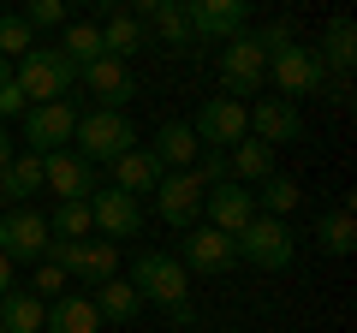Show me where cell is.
<instances>
[{
  "label": "cell",
  "mask_w": 357,
  "mask_h": 333,
  "mask_svg": "<svg viewBox=\"0 0 357 333\" xmlns=\"http://www.w3.org/2000/svg\"><path fill=\"white\" fill-rule=\"evenodd\" d=\"M256 42L268 48V72H274V90H280V102H292V107H298V95H321L328 72H321L316 48L292 42V30H286V24L256 30Z\"/></svg>",
  "instance_id": "6da1fadb"
},
{
  "label": "cell",
  "mask_w": 357,
  "mask_h": 333,
  "mask_svg": "<svg viewBox=\"0 0 357 333\" xmlns=\"http://www.w3.org/2000/svg\"><path fill=\"white\" fill-rule=\"evenodd\" d=\"M131 286H137L143 304H161L178 327H191V321H197V309H191V274L178 268V256H167V250H143V256L131 262Z\"/></svg>",
  "instance_id": "7a4b0ae2"
},
{
  "label": "cell",
  "mask_w": 357,
  "mask_h": 333,
  "mask_svg": "<svg viewBox=\"0 0 357 333\" xmlns=\"http://www.w3.org/2000/svg\"><path fill=\"white\" fill-rule=\"evenodd\" d=\"M42 262H54L66 280H77V286L96 292L102 280H114V274H119V244H107V238H54Z\"/></svg>",
  "instance_id": "3957f363"
},
{
  "label": "cell",
  "mask_w": 357,
  "mask_h": 333,
  "mask_svg": "<svg viewBox=\"0 0 357 333\" xmlns=\"http://www.w3.org/2000/svg\"><path fill=\"white\" fill-rule=\"evenodd\" d=\"M13 84L24 90L30 107H42V102H66V95H72V84H77V65L66 60L60 48H30L24 60L13 65Z\"/></svg>",
  "instance_id": "277c9868"
},
{
  "label": "cell",
  "mask_w": 357,
  "mask_h": 333,
  "mask_svg": "<svg viewBox=\"0 0 357 333\" xmlns=\"http://www.w3.org/2000/svg\"><path fill=\"white\" fill-rule=\"evenodd\" d=\"M232 250H238V262H250V268L280 274V268H292V256H298V232L286 226V220L256 215L250 226H244L238 238H232Z\"/></svg>",
  "instance_id": "5b68a950"
},
{
  "label": "cell",
  "mask_w": 357,
  "mask_h": 333,
  "mask_svg": "<svg viewBox=\"0 0 357 333\" xmlns=\"http://www.w3.org/2000/svg\"><path fill=\"white\" fill-rule=\"evenodd\" d=\"M262 84H268V48L256 42V30H238L232 42H220V90L232 102H244Z\"/></svg>",
  "instance_id": "8992f818"
},
{
  "label": "cell",
  "mask_w": 357,
  "mask_h": 333,
  "mask_svg": "<svg viewBox=\"0 0 357 333\" xmlns=\"http://www.w3.org/2000/svg\"><path fill=\"white\" fill-rule=\"evenodd\" d=\"M72 143H77V161H119V155L126 149H137V131H131V119L126 114H102V107H96V114H84L77 119V131H72Z\"/></svg>",
  "instance_id": "52a82bcc"
},
{
  "label": "cell",
  "mask_w": 357,
  "mask_h": 333,
  "mask_svg": "<svg viewBox=\"0 0 357 333\" xmlns=\"http://www.w3.org/2000/svg\"><path fill=\"white\" fill-rule=\"evenodd\" d=\"M48 215H36V208H13V215H0V256L6 262H42L48 256Z\"/></svg>",
  "instance_id": "ba28073f"
},
{
  "label": "cell",
  "mask_w": 357,
  "mask_h": 333,
  "mask_svg": "<svg viewBox=\"0 0 357 333\" xmlns=\"http://www.w3.org/2000/svg\"><path fill=\"white\" fill-rule=\"evenodd\" d=\"M203 191H208V185L197 179V166H191V173H161V185H155V215H161L167 226L191 232L197 215H203Z\"/></svg>",
  "instance_id": "9c48e42d"
},
{
  "label": "cell",
  "mask_w": 357,
  "mask_h": 333,
  "mask_svg": "<svg viewBox=\"0 0 357 333\" xmlns=\"http://www.w3.org/2000/svg\"><path fill=\"white\" fill-rule=\"evenodd\" d=\"M191 131H197V143H203V149H220V155H227L232 143L250 137V125H244V102H232V95H208L203 114L191 119Z\"/></svg>",
  "instance_id": "30bf717a"
},
{
  "label": "cell",
  "mask_w": 357,
  "mask_h": 333,
  "mask_svg": "<svg viewBox=\"0 0 357 333\" xmlns=\"http://www.w3.org/2000/svg\"><path fill=\"white\" fill-rule=\"evenodd\" d=\"M77 131V107L72 102H42V107H24V143L30 155H54L66 149Z\"/></svg>",
  "instance_id": "8fae6325"
},
{
  "label": "cell",
  "mask_w": 357,
  "mask_h": 333,
  "mask_svg": "<svg viewBox=\"0 0 357 333\" xmlns=\"http://www.w3.org/2000/svg\"><path fill=\"white\" fill-rule=\"evenodd\" d=\"M77 77H84V90L102 102V114H126V102L137 95V77H131V65H126V60H114V54L89 60Z\"/></svg>",
  "instance_id": "7c38bea8"
},
{
  "label": "cell",
  "mask_w": 357,
  "mask_h": 333,
  "mask_svg": "<svg viewBox=\"0 0 357 333\" xmlns=\"http://www.w3.org/2000/svg\"><path fill=\"white\" fill-rule=\"evenodd\" d=\"M203 226H215V232H227V238H238L244 226L256 220V196L244 191V185H232V179H220V185H208L203 191Z\"/></svg>",
  "instance_id": "4fadbf2b"
},
{
  "label": "cell",
  "mask_w": 357,
  "mask_h": 333,
  "mask_svg": "<svg viewBox=\"0 0 357 333\" xmlns=\"http://www.w3.org/2000/svg\"><path fill=\"white\" fill-rule=\"evenodd\" d=\"M232 262H238V250H232V238L215 232V226H191L178 238V268L185 274H227Z\"/></svg>",
  "instance_id": "5bb4252c"
},
{
  "label": "cell",
  "mask_w": 357,
  "mask_h": 333,
  "mask_svg": "<svg viewBox=\"0 0 357 333\" xmlns=\"http://www.w3.org/2000/svg\"><path fill=\"white\" fill-rule=\"evenodd\" d=\"M244 125H250L256 143H268V149H280V143H298L304 137V119H298L292 102H280V95H262V102L244 107Z\"/></svg>",
  "instance_id": "9a60e30c"
},
{
  "label": "cell",
  "mask_w": 357,
  "mask_h": 333,
  "mask_svg": "<svg viewBox=\"0 0 357 333\" xmlns=\"http://www.w3.org/2000/svg\"><path fill=\"white\" fill-rule=\"evenodd\" d=\"M191 42H232L250 24V6L244 0H191Z\"/></svg>",
  "instance_id": "2e32d148"
},
{
  "label": "cell",
  "mask_w": 357,
  "mask_h": 333,
  "mask_svg": "<svg viewBox=\"0 0 357 333\" xmlns=\"http://www.w3.org/2000/svg\"><path fill=\"white\" fill-rule=\"evenodd\" d=\"M89 220H96V232H102L107 244L137 238V232H143V203L126 196V191H96V196H89Z\"/></svg>",
  "instance_id": "e0dca14e"
},
{
  "label": "cell",
  "mask_w": 357,
  "mask_h": 333,
  "mask_svg": "<svg viewBox=\"0 0 357 333\" xmlns=\"http://www.w3.org/2000/svg\"><path fill=\"white\" fill-rule=\"evenodd\" d=\"M42 191H54L60 203H84V191H96V166L77 161L72 149L42 155Z\"/></svg>",
  "instance_id": "ac0fdd59"
},
{
  "label": "cell",
  "mask_w": 357,
  "mask_h": 333,
  "mask_svg": "<svg viewBox=\"0 0 357 333\" xmlns=\"http://www.w3.org/2000/svg\"><path fill=\"white\" fill-rule=\"evenodd\" d=\"M155 161L161 166H173V173H191L197 166V155H203V143H197V131H191V119H167L161 131H155Z\"/></svg>",
  "instance_id": "d6986e66"
},
{
  "label": "cell",
  "mask_w": 357,
  "mask_h": 333,
  "mask_svg": "<svg viewBox=\"0 0 357 333\" xmlns=\"http://www.w3.org/2000/svg\"><path fill=\"white\" fill-rule=\"evenodd\" d=\"M89 304H96V316H102V327L107 321H114V327H131V321H137V309H143V297H137V286L131 280H102L96 286V292H89Z\"/></svg>",
  "instance_id": "ffe728a7"
},
{
  "label": "cell",
  "mask_w": 357,
  "mask_h": 333,
  "mask_svg": "<svg viewBox=\"0 0 357 333\" xmlns=\"http://www.w3.org/2000/svg\"><path fill=\"white\" fill-rule=\"evenodd\" d=\"M227 173H232V185L256 191L262 179H274V149H268V143H256V137L232 143V149H227Z\"/></svg>",
  "instance_id": "44dd1931"
},
{
  "label": "cell",
  "mask_w": 357,
  "mask_h": 333,
  "mask_svg": "<svg viewBox=\"0 0 357 333\" xmlns=\"http://www.w3.org/2000/svg\"><path fill=\"white\" fill-rule=\"evenodd\" d=\"M161 173H167V166L155 161L149 149H126V155L114 161V191H126V196H143V191H149V196H155Z\"/></svg>",
  "instance_id": "7402d4cb"
},
{
  "label": "cell",
  "mask_w": 357,
  "mask_h": 333,
  "mask_svg": "<svg viewBox=\"0 0 357 333\" xmlns=\"http://www.w3.org/2000/svg\"><path fill=\"white\" fill-rule=\"evenodd\" d=\"M131 18H149L155 36L173 42V48H185V42H191V13H185L178 0H137V6H131Z\"/></svg>",
  "instance_id": "603a6c76"
},
{
  "label": "cell",
  "mask_w": 357,
  "mask_h": 333,
  "mask_svg": "<svg viewBox=\"0 0 357 333\" xmlns=\"http://www.w3.org/2000/svg\"><path fill=\"white\" fill-rule=\"evenodd\" d=\"M42 333H102V316H96V304H89V297L66 292V297H54V304H48Z\"/></svg>",
  "instance_id": "cb8c5ba5"
},
{
  "label": "cell",
  "mask_w": 357,
  "mask_h": 333,
  "mask_svg": "<svg viewBox=\"0 0 357 333\" xmlns=\"http://www.w3.org/2000/svg\"><path fill=\"white\" fill-rule=\"evenodd\" d=\"M316 60H321V72L333 65L340 84H345V72L357 65V24H351V18H333V24L321 30V54H316Z\"/></svg>",
  "instance_id": "d4e9b609"
},
{
  "label": "cell",
  "mask_w": 357,
  "mask_h": 333,
  "mask_svg": "<svg viewBox=\"0 0 357 333\" xmlns=\"http://www.w3.org/2000/svg\"><path fill=\"white\" fill-rule=\"evenodd\" d=\"M42 321H48V304H42L36 292H6L0 297V327L6 333H42Z\"/></svg>",
  "instance_id": "484cf974"
},
{
  "label": "cell",
  "mask_w": 357,
  "mask_h": 333,
  "mask_svg": "<svg viewBox=\"0 0 357 333\" xmlns=\"http://www.w3.org/2000/svg\"><path fill=\"white\" fill-rule=\"evenodd\" d=\"M102 48L114 54V60H126V65H131V54L143 48V18H131V6L107 13V24H102Z\"/></svg>",
  "instance_id": "4316f807"
},
{
  "label": "cell",
  "mask_w": 357,
  "mask_h": 333,
  "mask_svg": "<svg viewBox=\"0 0 357 333\" xmlns=\"http://www.w3.org/2000/svg\"><path fill=\"white\" fill-rule=\"evenodd\" d=\"M256 215H268V220H286L298 203H304V191H298V179H286V173H274V179H262L256 185Z\"/></svg>",
  "instance_id": "83f0119b"
},
{
  "label": "cell",
  "mask_w": 357,
  "mask_h": 333,
  "mask_svg": "<svg viewBox=\"0 0 357 333\" xmlns=\"http://www.w3.org/2000/svg\"><path fill=\"white\" fill-rule=\"evenodd\" d=\"M42 191V155H13V166L0 173V203H24Z\"/></svg>",
  "instance_id": "f1b7e54d"
},
{
  "label": "cell",
  "mask_w": 357,
  "mask_h": 333,
  "mask_svg": "<svg viewBox=\"0 0 357 333\" xmlns=\"http://www.w3.org/2000/svg\"><path fill=\"white\" fill-rule=\"evenodd\" d=\"M60 54L77 65V72H84L89 60H102V54H107L102 48V24H77V18H72V24L60 30Z\"/></svg>",
  "instance_id": "f546056e"
},
{
  "label": "cell",
  "mask_w": 357,
  "mask_h": 333,
  "mask_svg": "<svg viewBox=\"0 0 357 333\" xmlns=\"http://www.w3.org/2000/svg\"><path fill=\"white\" fill-rule=\"evenodd\" d=\"M316 244L328 250V256H351V250H357V220H351V208H333V215H321Z\"/></svg>",
  "instance_id": "4dcf8cb0"
},
{
  "label": "cell",
  "mask_w": 357,
  "mask_h": 333,
  "mask_svg": "<svg viewBox=\"0 0 357 333\" xmlns=\"http://www.w3.org/2000/svg\"><path fill=\"white\" fill-rule=\"evenodd\" d=\"M30 48H36V30H30L18 13H6V18H0V60H6V65H18Z\"/></svg>",
  "instance_id": "1f68e13d"
},
{
  "label": "cell",
  "mask_w": 357,
  "mask_h": 333,
  "mask_svg": "<svg viewBox=\"0 0 357 333\" xmlns=\"http://www.w3.org/2000/svg\"><path fill=\"white\" fill-rule=\"evenodd\" d=\"M48 232H60V238H96V220H89V196L84 203H60L48 220Z\"/></svg>",
  "instance_id": "d6a6232c"
},
{
  "label": "cell",
  "mask_w": 357,
  "mask_h": 333,
  "mask_svg": "<svg viewBox=\"0 0 357 333\" xmlns=\"http://www.w3.org/2000/svg\"><path fill=\"white\" fill-rule=\"evenodd\" d=\"M18 18H24L30 30H66V24H72V18H66V6H60V0H30V6H24V13H18Z\"/></svg>",
  "instance_id": "836d02e7"
},
{
  "label": "cell",
  "mask_w": 357,
  "mask_h": 333,
  "mask_svg": "<svg viewBox=\"0 0 357 333\" xmlns=\"http://www.w3.org/2000/svg\"><path fill=\"white\" fill-rule=\"evenodd\" d=\"M36 297H42V304H54V297H66V274L54 268V262H42V268H36Z\"/></svg>",
  "instance_id": "e575fe53"
},
{
  "label": "cell",
  "mask_w": 357,
  "mask_h": 333,
  "mask_svg": "<svg viewBox=\"0 0 357 333\" xmlns=\"http://www.w3.org/2000/svg\"><path fill=\"white\" fill-rule=\"evenodd\" d=\"M24 90H18V84H6V90H0V119H24Z\"/></svg>",
  "instance_id": "d590c367"
},
{
  "label": "cell",
  "mask_w": 357,
  "mask_h": 333,
  "mask_svg": "<svg viewBox=\"0 0 357 333\" xmlns=\"http://www.w3.org/2000/svg\"><path fill=\"white\" fill-rule=\"evenodd\" d=\"M13 155H18V149H13V131L0 125V173H6V166H13Z\"/></svg>",
  "instance_id": "8d00e7d4"
},
{
  "label": "cell",
  "mask_w": 357,
  "mask_h": 333,
  "mask_svg": "<svg viewBox=\"0 0 357 333\" xmlns=\"http://www.w3.org/2000/svg\"><path fill=\"white\" fill-rule=\"evenodd\" d=\"M6 292H13V262L0 256V297H6Z\"/></svg>",
  "instance_id": "74e56055"
},
{
  "label": "cell",
  "mask_w": 357,
  "mask_h": 333,
  "mask_svg": "<svg viewBox=\"0 0 357 333\" xmlns=\"http://www.w3.org/2000/svg\"><path fill=\"white\" fill-rule=\"evenodd\" d=\"M6 84H13V65H6V60H0V90H6Z\"/></svg>",
  "instance_id": "f35d334b"
},
{
  "label": "cell",
  "mask_w": 357,
  "mask_h": 333,
  "mask_svg": "<svg viewBox=\"0 0 357 333\" xmlns=\"http://www.w3.org/2000/svg\"><path fill=\"white\" fill-rule=\"evenodd\" d=\"M0 215H6V208H0Z\"/></svg>",
  "instance_id": "ab89813d"
},
{
  "label": "cell",
  "mask_w": 357,
  "mask_h": 333,
  "mask_svg": "<svg viewBox=\"0 0 357 333\" xmlns=\"http://www.w3.org/2000/svg\"><path fill=\"white\" fill-rule=\"evenodd\" d=\"M0 333H6V327H0Z\"/></svg>",
  "instance_id": "60d3db41"
}]
</instances>
